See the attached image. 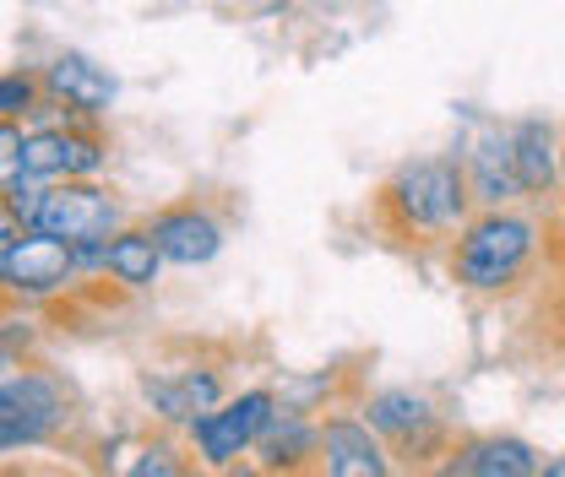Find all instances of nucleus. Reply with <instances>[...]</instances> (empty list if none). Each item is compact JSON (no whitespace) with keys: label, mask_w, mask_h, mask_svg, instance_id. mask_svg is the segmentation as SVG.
Segmentation results:
<instances>
[{"label":"nucleus","mask_w":565,"mask_h":477,"mask_svg":"<svg viewBox=\"0 0 565 477\" xmlns=\"http://www.w3.org/2000/svg\"><path fill=\"white\" fill-rule=\"evenodd\" d=\"M527 256H533V223L490 206L479 223L462 228L457 256H451V272H457L462 288H500V282H511V277L527 267Z\"/></svg>","instance_id":"nucleus-1"},{"label":"nucleus","mask_w":565,"mask_h":477,"mask_svg":"<svg viewBox=\"0 0 565 477\" xmlns=\"http://www.w3.org/2000/svg\"><path fill=\"white\" fill-rule=\"evenodd\" d=\"M386 206L408 223V228H451L462 223L468 212V174L446 158H424V163H408L392 185H386Z\"/></svg>","instance_id":"nucleus-2"},{"label":"nucleus","mask_w":565,"mask_h":477,"mask_svg":"<svg viewBox=\"0 0 565 477\" xmlns=\"http://www.w3.org/2000/svg\"><path fill=\"white\" fill-rule=\"evenodd\" d=\"M61 418H66V391L55 375H39V369L6 375V386H0V445L6 451L50 440Z\"/></svg>","instance_id":"nucleus-3"},{"label":"nucleus","mask_w":565,"mask_h":477,"mask_svg":"<svg viewBox=\"0 0 565 477\" xmlns=\"http://www.w3.org/2000/svg\"><path fill=\"white\" fill-rule=\"evenodd\" d=\"M115 223H120L115 196H104L98 185H82V180H55V185H44V196H39L33 217H28L33 234H55V239H66V245L109 239Z\"/></svg>","instance_id":"nucleus-4"},{"label":"nucleus","mask_w":565,"mask_h":477,"mask_svg":"<svg viewBox=\"0 0 565 477\" xmlns=\"http://www.w3.org/2000/svg\"><path fill=\"white\" fill-rule=\"evenodd\" d=\"M273 418H278V412H273V391H245V397H234V402H223V408L202 412V418L191 423V440H196V451L207 456V467H228L239 451H250V445L267 434Z\"/></svg>","instance_id":"nucleus-5"},{"label":"nucleus","mask_w":565,"mask_h":477,"mask_svg":"<svg viewBox=\"0 0 565 477\" xmlns=\"http://www.w3.org/2000/svg\"><path fill=\"white\" fill-rule=\"evenodd\" d=\"M71 272H76V250L55 234L22 228V239L11 250H0V277L11 293H55V288H66Z\"/></svg>","instance_id":"nucleus-6"},{"label":"nucleus","mask_w":565,"mask_h":477,"mask_svg":"<svg viewBox=\"0 0 565 477\" xmlns=\"http://www.w3.org/2000/svg\"><path fill=\"white\" fill-rule=\"evenodd\" d=\"M104 163L98 141H82L76 131H33L17 152V169L6 174H33V180H82Z\"/></svg>","instance_id":"nucleus-7"},{"label":"nucleus","mask_w":565,"mask_h":477,"mask_svg":"<svg viewBox=\"0 0 565 477\" xmlns=\"http://www.w3.org/2000/svg\"><path fill=\"white\" fill-rule=\"evenodd\" d=\"M147 234L158 239L163 261H174V267H202V261L217 256V245H223L217 223H212L207 212H196V206H169V212H158V217L147 223Z\"/></svg>","instance_id":"nucleus-8"},{"label":"nucleus","mask_w":565,"mask_h":477,"mask_svg":"<svg viewBox=\"0 0 565 477\" xmlns=\"http://www.w3.org/2000/svg\"><path fill=\"white\" fill-rule=\"evenodd\" d=\"M141 391H147V402L158 408V418H169V423H196L202 412L217 408L223 380H217L212 369H196V375H147Z\"/></svg>","instance_id":"nucleus-9"},{"label":"nucleus","mask_w":565,"mask_h":477,"mask_svg":"<svg viewBox=\"0 0 565 477\" xmlns=\"http://www.w3.org/2000/svg\"><path fill=\"white\" fill-rule=\"evenodd\" d=\"M321 462L332 477H381L386 473V451L370 440V423L332 418L321 423Z\"/></svg>","instance_id":"nucleus-10"},{"label":"nucleus","mask_w":565,"mask_h":477,"mask_svg":"<svg viewBox=\"0 0 565 477\" xmlns=\"http://www.w3.org/2000/svg\"><path fill=\"white\" fill-rule=\"evenodd\" d=\"M44 87H50L55 104L82 109V115H98V109H109V98H115V76L98 71L93 61H82V55H61L55 66L44 71Z\"/></svg>","instance_id":"nucleus-11"},{"label":"nucleus","mask_w":565,"mask_h":477,"mask_svg":"<svg viewBox=\"0 0 565 477\" xmlns=\"http://www.w3.org/2000/svg\"><path fill=\"white\" fill-rule=\"evenodd\" d=\"M446 473H468V477H533L539 473V456H533V445H522V440H468V445H457L451 451V462H446Z\"/></svg>","instance_id":"nucleus-12"},{"label":"nucleus","mask_w":565,"mask_h":477,"mask_svg":"<svg viewBox=\"0 0 565 477\" xmlns=\"http://www.w3.org/2000/svg\"><path fill=\"white\" fill-rule=\"evenodd\" d=\"M522 191V180H516V152H511V137H500V131H484L479 147H473V202L484 206H505L511 196Z\"/></svg>","instance_id":"nucleus-13"},{"label":"nucleus","mask_w":565,"mask_h":477,"mask_svg":"<svg viewBox=\"0 0 565 477\" xmlns=\"http://www.w3.org/2000/svg\"><path fill=\"white\" fill-rule=\"evenodd\" d=\"M511 152H516V180H522V191L527 196H550V185H555V137H550V126L544 120H522L516 131H511Z\"/></svg>","instance_id":"nucleus-14"},{"label":"nucleus","mask_w":565,"mask_h":477,"mask_svg":"<svg viewBox=\"0 0 565 477\" xmlns=\"http://www.w3.org/2000/svg\"><path fill=\"white\" fill-rule=\"evenodd\" d=\"M364 423H370L375 434L397 440V445H414L424 429L435 423V412H429V402H424V397H414V391H381V397H370Z\"/></svg>","instance_id":"nucleus-15"},{"label":"nucleus","mask_w":565,"mask_h":477,"mask_svg":"<svg viewBox=\"0 0 565 477\" xmlns=\"http://www.w3.org/2000/svg\"><path fill=\"white\" fill-rule=\"evenodd\" d=\"M158 267H163V250H158V239H152L147 228H126V234L109 239V267H104V272H115V282L152 288V282H158Z\"/></svg>","instance_id":"nucleus-16"},{"label":"nucleus","mask_w":565,"mask_h":477,"mask_svg":"<svg viewBox=\"0 0 565 477\" xmlns=\"http://www.w3.org/2000/svg\"><path fill=\"white\" fill-rule=\"evenodd\" d=\"M28 104H33V82L11 71V76L0 82V115H6V120H17V115H28Z\"/></svg>","instance_id":"nucleus-17"},{"label":"nucleus","mask_w":565,"mask_h":477,"mask_svg":"<svg viewBox=\"0 0 565 477\" xmlns=\"http://www.w3.org/2000/svg\"><path fill=\"white\" fill-rule=\"evenodd\" d=\"M169 456H174V451L158 445V451H147V462H137L131 473H180V462H169Z\"/></svg>","instance_id":"nucleus-18"},{"label":"nucleus","mask_w":565,"mask_h":477,"mask_svg":"<svg viewBox=\"0 0 565 477\" xmlns=\"http://www.w3.org/2000/svg\"><path fill=\"white\" fill-rule=\"evenodd\" d=\"M544 473H550V477H565V462H550V467H544Z\"/></svg>","instance_id":"nucleus-19"},{"label":"nucleus","mask_w":565,"mask_h":477,"mask_svg":"<svg viewBox=\"0 0 565 477\" xmlns=\"http://www.w3.org/2000/svg\"><path fill=\"white\" fill-rule=\"evenodd\" d=\"M561 185H565V152H561Z\"/></svg>","instance_id":"nucleus-20"}]
</instances>
